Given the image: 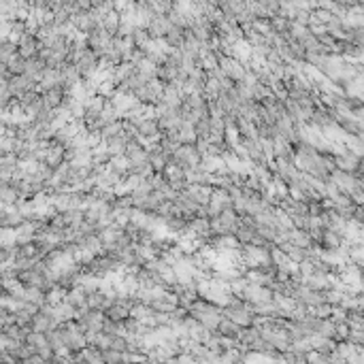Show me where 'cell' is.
<instances>
[{"label":"cell","instance_id":"3","mask_svg":"<svg viewBox=\"0 0 364 364\" xmlns=\"http://www.w3.org/2000/svg\"><path fill=\"white\" fill-rule=\"evenodd\" d=\"M145 30H147V34H149L151 41H162V38L166 36V32L171 30V21H168L166 17H162V15H153V17L147 21Z\"/></svg>","mask_w":364,"mask_h":364},{"label":"cell","instance_id":"9","mask_svg":"<svg viewBox=\"0 0 364 364\" xmlns=\"http://www.w3.org/2000/svg\"><path fill=\"white\" fill-rule=\"evenodd\" d=\"M118 24H120V13L109 11L102 15V28H105L111 36H115V30H118Z\"/></svg>","mask_w":364,"mask_h":364},{"label":"cell","instance_id":"12","mask_svg":"<svg viewBox=\"0 0 364 364\" xmlns=\"http://www.w3.org/2000/svg\"><path fill=\"white\" fill-rule=\"evenodd\" d=\"M102 360H105V364H124V354L113 352V349H105L102 352Z\"/></svg>","mask_w":364,"mask_h":364},{"label":"cell","instance_id":"7","mask_svg":"<svg viewBox=\"0 0 364 364\" xmlns=\"http://www.w3.org/2000/svg\"><path fill=\"white\" fill-rule=\"evenodd\" d=\"M130 41H132V47H136V49H143V51H145V49H147V45L151 43V38H149V34H147V30H145V28H139V26H134L132 34H130Z\"/></svg>","mask_w":364,"mask_h":364},{"label":"cell","instance_id":"13","mask_svg":"<svg viewBox=\"0 0 364 364\" xmlns=\"http://www.w3.org/2000/svg\"><path fill=\"white\" fill-rule=\"evenodd\" d=\"M362 341H364V332L362 330H349L347 334V343L352 347H362Z\"/></svg>","mask_w":364,"mask_h":364},{"label":"cell","instance_id":"10","mask_svg":"<svg viewBox=\"0 0 364 364\" xmlns=\"http://www.w3.org/2000/svg\"><path fill=\"white\" fill-rule=\"evenodd\" d=\"M281 362L283 364H307V356H303V354H298V352H285V354H281Z\"/></svg>","mask_w":364,"mask_h":364},{"label":"cell","instance_id":"8","mask_svg":"<svg viewBox=\"0 0 364 364\" xmlns=\"http://www.w3.org/2000/svg\"><path fill=\"white\" fill-rule=\"evenodd\" d=\"M81 360L85 362V364H105V360H102V352L98 347H94V345H87L83 352H81Z\"/></svg>","mask_w":364,"mask_h":364},{"label":"cell","instance_id":"5","mask_svg":"<svg viewBox=\"0 0 364 364\" xmlns=\"http://www.w3.org/2000/svg\"><path fill=\"white\" fill-rule=\"evenodd\" d=\"M147 164L151 166V171H153L155 175H160L164 168H166V158H164V153L160 151L158 145L147 147Z\"/></svg>","mask_w":364,"mask_h":364},{"label":"cell","instance_id":"11","mask_svg":"<svg viewBox=\"0 0 364 364\" xmlns=\"http://www.w3.org/2000/svg\"><path fill=\"white\" fill-rule=\"evenodd\" d=\"M19 196H17V192L13 190L11 186H0V202H7V204H11V202H15Z\"/></svg>","mask_w":364,"mask_h":364},{"label":"cell","instance_id":"1","mask_svg":"<svg viewBox=\"0 0 364 364\" xmlns=\"http://www.w3.org/2000/svg\"><path fill=\"white\" fill-rule=\"evenodd\" d=\"M134 305H136V298L134 296H130V294L128 296H115L113 303L105 311V320L122 324V322H126L130 317V309H132Z\"/></svg>","mask_w":364,"mask_h":364},{"label":"cell","instance_id":"4","mask_svg":"<svg viewBox=\"0 0 364 364\" xmlns=\"http://www.w3.org/2000/svg\"><path fill=\"white\" fill-rule=\"evenodd\" d=\"M62 98H64V89H62V85H54V87L45 89V92H41V100H43V105H45L47 109H51V111L60 109Z\"/></svg>","mask_w":364,"mask_h":364},{"label":"cell","instance_id":"2","mask_svg":"<svg viewBox=\"0 0 364 364\" xmlns=\"http://www.w3.org/2000/svg\"><path fill=\"white\" fill-rule=\"evenodd\" d=\"M173 164L184 168L186 173L194 171V168H198V164H200V153L194 145H179L173 155Z\"/></svg>","mask_w":364,"mask_h":364},{"label":"cell","instance_id":"6","mask_svg":"<svg viewBox=\"0 0 364 364\" xmlns=\"http://www.w3.org/2000/svg\"><path fill=\"white\" fill-rule=\"evenodd\" d=\"M241 326H237L232 320H228V317H222L219 320V324H217V328H215V332L217 334H222V336H226V339H239V334H241Z\"/></svg>","mask_w":364,"mask_h":364}]
</instances>
